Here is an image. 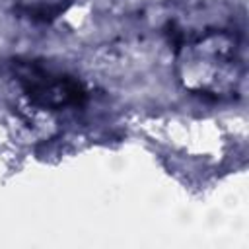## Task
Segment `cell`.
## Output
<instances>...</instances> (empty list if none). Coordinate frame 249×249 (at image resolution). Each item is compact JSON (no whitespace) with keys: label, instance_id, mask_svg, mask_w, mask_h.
<instances>
[{"label":"cell","instance_id":"cell-1","mask_svg":"<svg viewBox=\"0 0 249 249\" xmlns=\"http://www.w3.org/2000/svg\"><path fill=\"white\" fill-rule=\"evenodd\" d=\"M21 86L25 88L27 95L37 99L49 107H60L68 103H76L82 97V88L62 74H56L49 68L23 64L18 72Z\"/></svg>","mask_w":249,"mask_h":249}]
</instances>
